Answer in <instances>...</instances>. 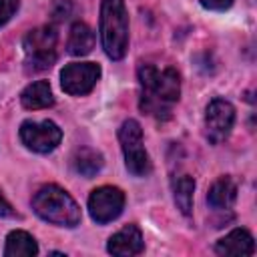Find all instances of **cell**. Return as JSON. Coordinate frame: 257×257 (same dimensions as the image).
Masks as SVG:
<instances>
[{
    "instance_id": "16",
    "label": "cell",
    "mask_w": 257,
    "mask_h": 257,
    "mask_svg": "<svg viewBox=\"0 0 257 257\" xmlns=\"http://www.w3.org/2000/svg\"><path fill=\"white\" fill-rule=\"evenodd\" d=\"M102 165H104L102 155H100L98 151H94V149L82 147V149H78V151L72 155V167H74V171H76L78 175L86 177V179L94 177V175L102 169Z\"/></svg>"
},
{
    "instance_id": "18",
    "label": "cell",
    "mask_w": 257,
    "mask_h": 257,
    "mask_svg": "<svg viewBox=\"0 0 257 257\" xmlns=\"http://www.w3.org/2000/svg\"><path fill=\"white\" fill-rule=\"evenodd\" d=\"M20 0H0V26H4L18 10Z\"/></svg>"
},
{
    "instance_id": "13",
    "label": "cell",
    "mask_w": 257,
    "mask_h": 257,
    "mask_svg": "<svg viewBox=\"0 0 257 257\" xmlns=\"http://www.w3.org/2000/svg\"><path fill=\"white\" fill-rule=\"evenodd\" d=\"M235 199H237V185L231 177H219L207 193V203L219 211L231 209Z\"/></svg>"
},
{
    "instance_id": "14",
    "label": "cell",
    "mask_w": 257,
    "mask_h": 257,
    "mask_svg": "<svg viewBox=\"0 0 257 257\" xmlns=\"http://www.w3.org/2000/svg\"><path fill=\"white\" fill-rule=\"evenodd\" d=\"M92 46H94V34L90 30V26L84 22H74L70 26V34H68V42H66L68 54L84 56L92 50Z\"/></svg>"
},
{
    "instance_id": "11",
    "label": "cell",
    "mask_w": 257,
    "mask_h": 257,
    "mask_svg": "<svg viewBox=\"0 0 257 257\" xmlns=\"http://www.w3.org/2000/svg\"><path fill=\"white\" fill-rule=\"evenodd\" d=\"M215 253L219 255H253L255 241L253 235L245 229H233L215 243Z\"/></svg>"
},
{
    "instance_id": "8",
    "label": "cell",
    "mask_w": 257,
    "mask_h": 257,
    "mask_svg": "<svg viewBox=\"0 0 257 257\" xmlns=\"http://www.w3.org/2000/svg\"><path fill=\"white\" fill-rule=\"evenodd\" d=\"M235 124V106L225 98H213L205 110V137L209 143H223Z\"/></svg>"
},
{
    "instance_id": "9",
    "label": "cell",
    "mask_w": 257,
    "mask_h": 257,
    "mask_svg": "<svg viewBox=\"0 0 257 257\" xmlns=\"http://www.w3.org/2000/svg\"><path fill=\"white\" fill-rule=\"evenodd\" d=\"M100 78V66L96 62H72L60 72V86L66 94L84 96L88 94Z\"/></svg>"
},
{
    "instance_id": "7",
    "label": "cell",
    "mask_w": 257,
    "mask_h": 257,
    "mask_svg": "<svg viewBox=\"0 0 257 257\" xmlns=\"http://www.w3.org/2000/svg\"><path fill=\"white\" fill-rule=\"evenodd\" d=\"M124 209V193L118 187L102 185L88 197V213L98 225L114 221Z\"/></svg>"
},
{
    "instance_id": "19",
    "label": "cell",
    "mask_w": 257,
    "mask_h": 257,
    "mask_svg": "<svg viewBox=\"0 0 257 257\" xmlns=\"http://www.w3.org/2000/svg\"><path fill=\"white\" fill-rule=\"evenodd\" d=\"M231 4H233V0H201V6H203V8H207V10H217V12L231 8Z\"/></svg>"
},
{
    "instance_id": "20",
    "label": "cell",
    "mask_w": 257,
    "mask_h": 257,
    "mask_svg": "<svg viewBox=\"0 0 257 257\" xmlns=\"http://www.w3.org/2000/svg\"><path fill=\"white\" fill-rule=\"evenodd\" d=\"M16 213H14V209H12V205L4 199V195L0 193V217H14Z\"/></svg>"
},
{
    "instance_id": "12",
    "label": "cell",
    "mask_w": 257,
    "mask_h": 257,
    "mask_svg": "<svg viewBox=\"0 0 257 257\" xmlns=\"http://www.w3.org/2000/svg\"><path fill=\"white\" fill-rule=\"evenodd\" d=\"M20 102L24 108L28 110H38V108H48L54 104V96H52V88L48 84V80H36L30 82L22 94H20Z\"/></svg>"
},
{
    "instance_id": "17",
    "label": "cell",
    "mask_w": 257,
    "mask_h": 257,
    "mask_svg": "<svg viewBox=\"0 0 257 257\" xmlns=\"http://www.w3.org/2000/svg\"><path fill=\"white\" fill-rule=\"evenodd\" d=\"M193 193H195V181L189 175H181L173 183V199L177 209L183 215H191L193 211Z\"/></svg>"
},
{
    "instance_id": "3",
    "label": "cell",
    "mask_w": 257,
    "mask_h": 257,
    "mask_svg": "<svg viewBox=\"0 0 257 257\" xmlns=\"http://www.w3.org/2000/svg\"><path fill=\"white\" fill-rule=\"evenodd\" d=\"M100 42L110 60H120L128 48V16L124 0L100 2Z\"/></svg>"
},
{
    "instance_id": "10",
    "label": "cell",
    "mask_w": 257,
    "mask_h": 257,
    "mask_svg": "<svg viewBox=\"0 0 257 257\" xmlns=\"http://www.w3.org/2000/svg\"><path fill=\"white\" fill-rule=\"evenodd\" d=\"M145 249V241H143V233L137 225H126L120 231H116L114 235H110L108 243H106V251L110 255H118V257H131V255H139Z\"/></svg>"
},
{
    "instance_id": "1",
    "label": "cell",
    "mask_w": 257,
    "mask_h": 257,
    "mask_svg": "<svg viewBox=\"0 0 257 257\" xmlns=\"http://www.w3.org/2000/svg\"><path fill=\"white\" fill-rule=\"evenodd\" d=\"M137 74L141 84V100H139L141 110L159 120L169 118L173 104L181 96L179 72L171 66L159 70L153 64H141Z\"/></svg>"
},
{
    "instance_id": "4",
    "label": "cell",
    "mask_w": 257,
    "mask_h": 257,
    "mask_svg": "<svg viewBox=\"0 0 257 257\" xmlns=\"http://www.w3.org/2000/svg\"><path fill=\"white\" fill-rule=\"evenodd\" d=\"M56 46H58V32L54 26H38L30 30L24 40V56H26V70L28 72H40L50 68L56 62Z\"/></svg>"
},
{
    "instance_id": "5",
    "label": "cell",
    "mask_w": 257,
    "mask_h": 257,
    "mask_svg": "<svg viewBox=\"0 0 257 257\" xmlns=\"http://www.w3.org/2000/svg\"><path fill=\"white\" fill-rule=\"evenodd\" d=\"M118 141L124 155V167L135 177H147L153 171L151 159L143 145V128L135 118H128L118 128Z\"/></svg>"
},
{
    "instance_id": "6",
    "label": "cell",
    "mask_w": 257,
    "mask_h": 257,
    "mask_svg": "<svg viewBox=\"0 0 257 257\" xmlns=\"http://www.w3.org/2000/svg\"><path fill=\"white\" fill-rule=\"evenodd\" d=\"M20 141L34 153H50L62 141V131L52 120H24L20 124Z\"/></svg>"
},
{
    "instance_id": "2",
    "label": "cell",
    "mask_w": 257,
    "mask_h": 257,
    "mask_svg": "<svg viewBox=\"0 0 257 257\" xmlns=\"http://www.w3.org/2000/svg\"><path fill=\"white\" fill-rule=\"evenodd\" d=\"M34 213L58 227H76L80 223V207L58 185H44L32 197Z\"/></svg>"
},
{
    "instance_id": "15",
    "label": "cell",
    "mask_w": 257,
    "mask_h": 257,
    "mask_svg": "<svg viewBox=\"0 0 257 257\" xmlns=\"http://www.w3.org/2000/svg\"><path fill=\"white\" fill-rule=\"evenodd\" d=\"M36 253H38V245L30 233L20 231V229L8 233L6 245H4L6 257H32Z\"/></svg>"
}]
</instances>
